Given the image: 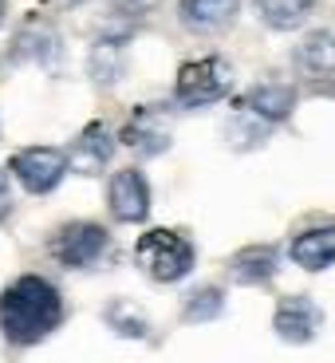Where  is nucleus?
Here are the masks:
<instances>
[{
  "label": "nucleus",
  "mask_w": 335,
  "mask_h": 363,
  "mask_svg": "<svg viewBox=\"0 0 335 363\" xmlns=\"http://www.w3.org/2000/svg\"><path fill=\"white\" fill-rule=\"evenodd\" d=\"M4 9H8V0H0V20H4Z\"/></svg>",
  "instance_id": "4be33fe9"
},
{
  "label": "nucleus",
  "mask_w": 335,
  "mask_h": 363,
  "mask_svg": "<svg viewBox=\"0 0 335 363\" xmlns=\"http://www.w3.org/2000/svg\"><path fill=\"white\" fill-rule=\"evenodd\" d=\"M110 150H115V143H110V135L103 130V123H91V127L67 146L64 158H67V166L79 170V174H99L103 166L110 162Z\"/></svg>",
  "instance_id": "1a4fd4ad"
},
{
  "label": "nucleus",
  "mask_w": 335,
  "mask_h": 363,
  "mask_svg": "<svg viewBox=\"0 0 335 363\" xmlns=\"http://www.w3.org/2000/svg\"><path fill=\"white\" fill-rule=\"evenodd\" d=\"M55 9H75V4H87V0H52Z\"/></svg>",
  "instance_id": "412c9836"
},
{
  "label": "nucleus",
  "mask_w": 335,
  "mask_h": 363,
  "mask_svg": "<svg viewBox=\"0 0 335 363\" xmlns=\"http://www.w3.org/2000/svg\"><path fill=\"white\" fill-rule=\"evenodd\" d=\"M170 111L162 107H138L135 118L123 127V146H130L135 155L142 158H154L170 146Z\"/></svg>",
  "instance_id": "423d86ee"
},
{
  "label": "nucleus",
  "mask_w": 335,
  "mask_h": 363,
  "mask_svg": "<svg viewBox=\"0 0 335 363\" xmlns=\"http://www.w3.org/2000/svg\"><path fill=\"white\" fill-rule=\"evenodd\" d=\"M12 209V186H8V174L0 170V218Z\"/></svg>",
  "instance_id": "aec40b11"
},
{
  "label": "nucleus",
  "mask_w": 335,
  "mask_h": 363,
  "mask_svg": "<svg viewBox=\"0 0 335 363\" xmlns=\"http://www.w3.org/2000/svg\"><path fill=\"white\" fill-rule=\"evenodd\" d=\"M59 52V36L44 20H28V28L16 36V55L20 60H52Z\"/></svg>",
  "instance_id": "ddd939ff"
},
{
  "label": "nucleus",
  "mask_w": 335,
  "mask_h": 363,
  "mask_svg": "<svg viewBox=\"0 0 335 363\" xmlns=\"http://www.w3.org/2000/svg\"><path fill=\"white\" fill-rule=\"evenodd\" d=\"M245 107L253 115L268 118V123H280V118H288L296 111V91L284 87V83H261V87H253L245 95Z\"/></svg>",
  "instance_id": "f8f14e48"
},
{
  "label": "nucleus",
  "mask_w": 335,
  "mask_h": 363,
  "mask_svg": "<svg viewBox=\"0 0 335 363\" xmlns=\"http://www.w3.org/2000/svg\"><path fill=\"white\" fill-rule=\"evenodd\" d=\"M91 75H95V83H103V87L123 75V44H118V40H99V44H95V52H91Z\"/></svg>",
  "instance_id": "dca6fc26"
},
{
  "label": "nucleus",
  "mask_w": 335,
  "mask_h": 363,
  "mask_svg": "<svg viewBox=\"0 0 335 363\" xmlns=\"http://www.w3.org/2000/svg\"><path fill=\"white\" fill-rule=\"evenodd\" d=\"M107 201H110V213L118 221H146L150 213V190H146V178L138 170H123L110 178V190H107Z\"/></svg>",
  "instance_id": "6e6552de"
},
{
  "label": "nucleus",
  "mask_w": 335,
  "mask_h": 363,
  "mask_svg": "<svg viewBox=\"0 0 335 363\" xmlns=\"http://www.w3.org/2000/svg\"><path fill=\"white\" fill-rule=\"evenodd\" d=\"M181 9V24L193 32H221L237 20L241 0H178Z\"/></svg>",
  "instance_id": "9d476101"
},
{
  "label": "nucleus",
  "mask_w": 335,
  "mask_h": 363,
  "mask_svg": "<svg viewBox=\"0 0 335 363\" xmlns=\"http://www.w3.org/2000/svg\"><path fill=\"white\" fill-rule=\"evenodd\" d=\"M272 324H276V336L280 340H288V344H308L319 332V324H324V312H319V304L312 296H288V300H280Z\"/></svg>",
  "instance_id": "0eeeda50"
},
{
  "label": "nucleus",
  "mask_w": 335,
  "mask_h": 363,
  "mask_svg": "<svg viewBox=\"0 0 335 363\" xmlns=\"http://www.w3.org/2000/svg\"><path fill=\"white\" fill-rule=\"evenodd\" d=\"M292 261L300 269H327L335 264V225H319V229H308L292 241Z\"/></svg>",
  "instance_id": "9b49d317"
},
{
  "label": "nucleus",
  "mask_w": 335,
  "mask_h": 363,
  "mask_svg": "<svg viewBox=\"0 0 335 363\" xmlns=\"http://www.w3.org/2000/svg\"><path fill=\"white\" fill-rule=\"evenodd\" d=\"M300 60H304V64H316V60H319V72H324L327 60H335V40L327 36V32H316V36H308V44H304Z\"/></svg>",
  "instance_id": "6ab92c4d"
},
{
  "label": "nucleus",
  "mask_w": 335,
  "mask_h": 363,
  "mask_svg": "<svg viewBox=\"0 0 335 363\" xmlns=\"http://www.w3.org/2000/svg\"><path fill=\"white\" fill-rule=\"evenodd\" d=\"M107 324L115 328L118 336H135V340L146 336V316L135 308V304H127V300H115V304L107 308Z\"/></svg>",
  "instance_id": "f3484780"
},
{
  "label": "nucleus",
  "mask_w": 335,
  "mask_h": 363,
  "mask_svg": "<svg viewBox=\"0 0 335 363\" xmlns=\"http://www.w3.org/2000/svg\"><path fill=\"white\" fill-rule=\"evenodd\" d=\"M135 257H138V264L162 284L181 281V277L193 269V245L186 237L170 233V229H150V233H142Z\"/></svg>",
  "instance_id": "f03ea898"
},
{
  "label": "nucleus",
  "mask_w": 335,
  "mask_h": 363,
  "mask_svg": "<svg viewBox=\"0 0 335 363\" xmlns=\"http://www.w3.org/2000/svg\"><path fill=\"white\" fill-rule=\"evenodd\" d=\"M312 9H316V0H256V12H261V20H264L268 28H280V32L300 28L304 20H308Z\"/></svg>",
  "instance_id": "4468645a"
},
{
  "label": "nucleus",
  "mask_w": 335,
  "mask_h": 363,
  "mask_svg": "<svg viewBox=\"0 0 335 363\" xmlns=\"http://www.w3.org/2000/svg\"><path fill=\"white\" fill-rule=\"evenodd\" d=\"M67 170V158L52 146H28L12 158V174L24 182L28 194H52Z\"/></svg>",
  "instance_id": "39448f33"
},
{
  "label": "nucleus",
  "mask_w": 335,
  "mask_h": 363,
  "mask_svg": "<svg viewBox=\"0 0 335 363\" xmlns=\"http://www.w3.org/2000/svg\"><path fill=\"white\" fill-rule=\"evenodd\" d=\"M229 87H233V75H229V64L217 55L193 60L178 72V99L186 107H209V103L225 99Z\"/></svg>",
  "instance_id": "7ed1b4c3"
},
{
  "label": "nucleus",
  "mask_w": 335,
  "mask_h": 363,
  "mask_svg": "<svg viewBox=\"0 0 335 363\" xmlns=\"http://www.w3.org/2000/svg\"><path fill=\"white\" fill-rule=\"evenodd\" d=\"M276 249H268V245H261V249H245V253L233 261V277L241 284H264L276 272Z\"/></svg>",
  "instance_id": "2eb2a0df"
},
{
  "label": "nucleus",
  "mask_w": 335,
  "mask_h": 363,
  "mask_svg": "<svg viewBox=\"0 0 335 363\" xmlns=\"http://www.w3.org/2000/svg\"><path fill=\"white\" fill-rule=\"evenodd\" d=\"M221 308H225V296H221L217 289H201V292H193V300L186 304V320H190V324H205V320H213Z\"/></svg>",
  "instance_id": "a211bd4d"
},
{
  "label": "nucleus",
  "mask_w": 335,
  "mask_h": 363,
  "mask_svg": "<svg viewBox=\"0 0 335 363\" xmlns=\"http://www.w3.org/2000/svg\"><path fill=\"white\" fill-rule=\"evenodd\" d=\"M59 320H64V296L44 277H20L0 296V332L20 347L52 336Z\"/></svg>",
  "instance_id": "f257e3e1"
},
{
  "label": "nucleus",
  "mask_w": 335,
  "mask_h": 363,
  "mask_svg": "<svg viewBox=\"0 0 335 363\" xmlns=\"http://www.w3.org/2000/svg\"><path fill=\"white\" fill-rule=\"evenodd\" d=\"M110 249V237L103 225H91V221H79V225H64L52 237V253L59 264L67 269H87V264H99L103 253Z\"/></svg>",
  "instance_id": "20e7f679"
}]
</instances>
